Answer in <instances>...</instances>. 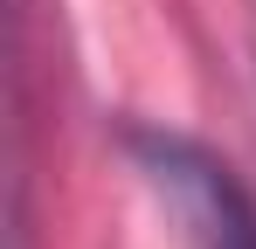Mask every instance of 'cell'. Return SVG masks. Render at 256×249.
Segmentation results:
<instances>
[{"instance_id":"obj_1","label":"cell","mask_w":256,"mask_h":249,"mask_svg":"<svg viewBox=\"0 0 256 249\" xmlns=\"http://www.w3.org/2000/svg\"><path fill=\"white\" fill-rule=\"evenodd\" d=\"M125 146L138 173L160 187V201L173 208V222L187 228V249H256V194L236 180L222 152L160 124H132Z\"/></svg>"}]
</instances>
